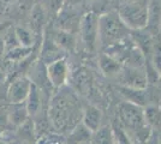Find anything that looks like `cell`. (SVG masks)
Returning <instances> with one entry per match:
<instances>
[{
	"instance_id": "cell-26",
	"label": "cell",
	"mask_w": 161,
	"mask_h": 144,
	"mask_svg": "<svg viewBox=\"0 0 161 144\" xmlns=\"http://www.w3.org/2000/svg\"><path fill=\"white\" fill-rule=\"evenodd\" d=\"M144 117L148 125L161 126V109L156 106H149L144 109Z\"/></svg>"
},
{
	"instance_id": "cell-4",
	"label": "cell",
	"mask_w": 161,
	"mask_h": 144,
	"mask_svg": "<svg viewBox=\"0 0 161 144\" xmlns=\"http://www.w3.org/2000/svg\"><path fill=\"white\" fill-rule=\"evenodd\" d=\"M118 13L130 30L144 29L148 22V5L143 3H129L119 8Z\"/></svg>"
},
{
	"instance_id": "cell-11",
	"label": "cell",
	"mask_w": 161,
	"mask_h": 144,
	"mask_svg": "<svg viewBox=\"0 0 161 144\" xmlns=\"http://www.w3.org/2000/svg\"><path fill=\"white\" fill-rule=\"evenodd\" d=\"M43 90L36 84H31V88L29 91L27 100H25V106H27L28 113L30 118L39 117L42 110H43Z\"/></svg>"
},
{
	"instance_id": "cell-19",
	"label": "cell",
	"mask_w": 161,
	"mask_h": 144,
	"mask_svg": "<svg viewBox=\"0 0 161 144\" xmlns=\"http://www.w3.org/2000/svg\"><path fill=\"white\" fill-rule=\"evenodd\" d=\"M99 66H100L101 71L103 72L105 76L115 77V75L120 71L123 64L120 61H118L117 59H114L113 56L102 52L99 56Z\"/></svg>"
},
{
	"instance_id": "cell-25",
	"label": "cell",
	"mask_w": 161,
	"mask_h": 144,
	"mask_svg": "<svg viewBox=\"0 0 161 144\" xmlns=\"http://www.w3.org/2000/svg\"><path fill=\"white\" fill-rule=\"evenodd\" d=\"M111 129H112V133H113L114 142H118V143H130V137L126 133V130L121 125V123L119 121V119L117 117L112 121Z\"/></svg>"
},
{
	"instance_id": "cell-14",
	"label": "cell",
	"mask_w": 161,
	"mask_h": 144,
	"mask_svg": "<svg viewBox=\"0 0 161 144\" xmlns=\"http://www.w3.org/2000/svg\"><path fill=\"white\" fill-rule=\"evenodd\" d=\"M51 37L54 40V42L63 48L65 52H74L77 46V40L75 33L67 31V30H63L59 28H55L53 30H51Z\"/></svg>"
},
{
	"instance_id": "cell-22",
	"label": "cell",
	"mask_w": 161,
	"mask_h": 144,
	"mask_svg": "<svg viewBox=\"0 0 161 144\" xmlns=\"http://www.w3.org/2000/svg\"><path fill=\"white\" fill-rule=\"evenodd\" d=\"M14 35L19 46L23 47H35L36 43V36L31 29L23 27H17L14 29Z\"/></svg>"
},
{
	"instance_id": "cell-10",
	"label": "cell",
	"mask_w": 161,
	"mask_h": 144,
	"mask_svg": "<svg viewBox=\"0 0 161 144\" xmlns=\"http://www.w3.org/2000/svg\"><path fill=\"white\" fill-rule=\"evenodd\" d=\"M72 83L75 91L82 95L89 96L94 91V78L90 71L86 67H80L72 73Z\"/></svg>"
},
{
	"instance_id": "cell-5",
	"label": "cell",
	"mask_w": 161,
	"mask_h": 144,
	"mask_svg": "<svg viewBox=\"0 0 161 144\" xmlns=\"http://www.w3.org/2000/svg\"><path fill=\"white\" fill-rule=\"evenodd\" d=\"M78 33L88 52H94L99 42V14L88 12L80 17Z\"/></svg>"
},
{
	"instance_id": "cell-12",
	"label": "cell",
	"mask_w": 161,
	"mask_h": 144,
	"mask_svg": "<svg viewBox=\"0 0 161 144\" xmlns=\"http://www.w3.org/2000/svg\"><path fill=\"white\" fill-rule=\"evenodd\" d=\"M47 21V11L46 7L42 4H34L30 7V14H29V24L30 28L35 34L42 35V29L46 25Z\"/></svg>"
},
{
	"instance_id": "cell-17",
	"label": "cell",
	"mask_w": 161,
	"mask_h": 144,
	"mask_svg": "<svg viewBox=\"0 0 161 144\" xmlns=\"http://www.w3.org/2000/svg\"><path fill=\"white\" fill-rule=\"evenodd\" d=\"M80 17L75 11H70V10H63L58 13V18H57V24L55 27L63 29V30H67V31H78V25H80Z\"/></svg>"
},
{
	"instance_id": "cell-30",
	"label": "cell",
	"mask_w": 161,
	"mask_h": 144,
	"mask_svg": "<svg viewBox=\"0 0 161 144\" xmlns=\"http://www.w3.org/2000/svg\"><path fill=\"white\" fill-rule=\"evenodd\" d=\"M158 82H161V73H160V76H159V81Z\"/></svg>"
},
{
	"instance_id": "cell-15",
	"label": "cell",
	"mask_w": 161,
	"mask_h": 144,
	"mask_svg": "<svg viewBox=\"0 0 161 144\" xmlns=\"http://www.w3.org/2000/svg\"><path fill=\"white\" fill-rule=\"evenodd\" d=\"M118 93L120 94L125 101H129L135 104H138L144 107L148 101V91L147 89H136V88H129L124 85H118Z\"/></svg>"
},
{
	"instance_id": "cell-16",
	"label": "cell",
	"mask_w": 161,
	"mask_h": 144,
	"mask_svg": "<svg viewBox=\"0 0 161 144\" xmlns=\"http://www.w3.org/2000/svg\"><path fill=\"white\" fill-rule=\"evenodd\" d=\"M29 118L30 117H29V113H28L25 102L11 103V107L6 112L7 123L14 127H18Z\"/></svg>"
},
{
	"instance_id": "cell-13",
	"label": "cell",
	"mask_w": 161,
	"mask_h": 144,
	"mask_svg": "<svg viewBox=\"0 0 161 144\" xmlns=\"http://www.w3.org/2000/svg\"><path fill=\"white\" fill-rule=\"evenodd\" d=\"M152 35L160 34L161 30V1L153 0L148 6V22L144 28Z\"/></svg>"
},
{
	"instance_id": "cell-20",
	"label": "cell",
	"mask_w": 161,
	"mask_h": 144,
	"mask_svg": "<svg viewBox=\"0 0 161 144\" xmlns=\"http://www.w3.org/2000/svg\"><path fill=\"white\" fill-rule=\"evenodd\" d=\"M16 139H19L23 143H35L36 142V131L33 118H29L24 123L16 127Z\"/></svg>"
},
{
	"instance_id": "cell-3",
	"label": "cell",
	"mask_w": 161,
	"mask_h": 144,
	"mask_svg": "<svg viewBox=\"0 0 161 144\" xmlns=\"http://www.w3.org/2000/svg\"><path fill=\"white\" fill-rule=\"evenodd\" d=\"M117 118L125 127V130L131 132L137 131L147 124L143 107L129 101H123L118 104Z\"/></svg>"
},
{
	"instance_id": "cell-9",
	"label": "cell",
	"mask_w": 161,
	"mask_h": 144,
	"mask_svg": "<svg viewBox=\"0 0 161 144\" xmlns=\"http://www.w3.org/2000/svg\"><path fill=\"white\" fill-rule=\"evenodd\" d=\"M66 52L60 48L54 40L51 37V35L46 33L42 34V39H41L40 45V60L45 64H49V62L58 60L61 58H65Z\"/></svg>"
},
{
	"instance_id": "cell-18",
	"label": "cell",
	"mask_w": 161,
	"mask_h": 144,
	"mask_svg": "<svg viewBox=\"0 0 161 144\" xmlns=\"http://www.w3.org/2000/svg\"><path fill=\"white\" fill-rule=\"evenodd\" d=\"M101 119H102L101 110L97 107H95L94 104H88L83 109L82 123L84 124L92 132L96 131L101 126Z\"/></svg>"
},
{
	"instance_id": "cell-27",
	"label": "cell",
	"mask_w": 161,
	"mask_h": 144,
	"mask_svg": "<svg viewBox=\"0 0 161 144\" xmlns=\"http://www.w3.org/2000/svg\"><path fill=\"white\" fill-rule=\"evenodd\" d=\"M150 133H152V129H150V125H148V124H146L143 127L138 129L137 131H135L136 139L138 142H147L150 137Z\"/></svg>"
},
{
	"instance_id": "cell-6",
	"label": "cell",
	"mask_w": 161,
	"mask_h": 144,
	"mask_svg": "<svg viewBox=\"0 0 161 144\" xmlns=\"http://www.w3.org/2000/svg\"><path fill=\"white\" fill-rule=\"evenodd\" d=\"M119 85L136 88V89H147L148 77L144 69H137L132 66L123 65L120 71L115 75Z\"/></svg>"
},
{
	"instance_id": "cell-28",
	"label": "cell",
	"mask_w": 161,
	"mask_h": 144,
	"mask_svg": "<svg viewBox=\"0 0 161 144\" xmlns=\"http://www.w3.org/2000/svg\"><path fill=\"white\" fill-rule=\"evenodd\" d=\"M6 54V45L3 36H0V59H3Z\"/></svg>"
},
{
	"instance_id": "cell-1",
	"label": "cell",
	"mask_w": 161,
	"mask_h": 144,
	"mask_svg": "<svg viewBox=\"0 0 161 144\" xmlns=\"http://www.w3.org/2000/svg\"><path fill=\"white\" fill-rule=\"evenodd\" d=\"M49 99L47 115L54 131L69 133L82 121L83 108L78 96L72 88L61 87Z\"/></svg>"
},
{
	"instance_id": "cell-8",
	"label": "cell",
	"mask_w": 161,
	"mask_h": 144,
	"mask_svg": "<svg viewBox=\"0 0 161 144\" xmlns=\"http://www.w3.org/2000/svg\"><path fill=\"white\" fill-rule=\"evenodd\" d=\"M46 73L47 78L53 89H59L61 87L66 85L69 79V65L65 58H61L58 60L46 64Z\"/></svg>"
},
{
	"instance_id": "cell-31",
	"label": "cell",
	"mask_w": 161,
	"mask_h": 144,
	"mask_svg": "<svg viewBox=\"0 0 161 144\" xmlns=\"http://www.w3.org/2000/svg\"><path fill=\"white\" fill-rule=\"evenodd\" d=\"M160 33H161V30H160Z\"/></svg>"
},
{
	"instance_id": "cell-24",
	"label": "cell",
	"mask_w": 161,
	"mask_h": 144,
	"mask_svg": "<svg viewBox=\"0 0 161 144\" xmlns=\"http://www.w3.org/2000/svg\"><path fill=\"white\" fill-rule=\"evenodd\" d=\"M33 48L34 47H23V46L18 45V46L6 51L5 56L7 58V60H10L12 62H22L31 54Z\"/></svg>"
},
{
	"instance_id": "cell-2",
	"label": "cell",
	"mask_w": 161,
	"mask_h": 144,
	"mask_svg": "<svg viewBox=\"0 0 161 144\" xmlns=\"http://www.w3.org/2000/svg\"><path fill=\"white\" fill-rule=\"evenodd\" d=\"M130 31L118 12L99 16V42L103 49L129 37Z\"/></svg>"
},
{
	"instance_id": "cell-21",
	"label": "cell",
	"mask_w": 161,
	"mask_h": 144,
	"mask_svg": "<svg viewBox=\"0 0 161 144\" xmlns=\"http://www.w3.org/2000/svg\"><path fill=\"white\" fill-rule=\"evenodd\" d=\"M92 133L93 132L80 121L69 132L66 142L67 143H87V142H90L92 139Z\"/></svg>"
},
{
	"instance_id": "cell-7",
	"label": "cell",
	"mask_w": 161,
	"mask_h": 144,
	"mask_svg": "<svg viewBox=\"0 0 161 144\" xmlns=\"http://www.w3.org/2000/svg\"><path fill=\"white\" fill-rule=\"evenodd\" d=\"M33 82L28 76H18L14 77L7 87L6 97L10 103L25 102Z\"/></svg>"
},
{
	"instance_id": "cell-23",
	"label": "cell",
	"mask_w": 161,
	"mask_h": 144,
	"mask_svg": "<svg viewBox=\"0 0 161 144\" xmlns=\"http://www.w3.org/2000/svg\"><path fill=\"white\" fill-rule=\"evenodd\" d=\"M90 142L96 144H112L114 143L113 133H112V129L111 125H105V126H100L96 131L92 133V139Z\"/></svg>"
},
{
	"instance_id": "cell-29",
	"label": "cell",
	"mask_w": 161,
	"mask_h": 144,
	"mask_svg": "<svg viewBox=\"0 0 161 144\" xmlns=\"http://www.w3.org/2000/svg\"><path fill=\"white\" fill-rule=\"evenodd\" d=\"M3 133H4V130H3L1 127H0V142L3 141Z\"/></svg>"
}]
</instances>
